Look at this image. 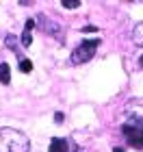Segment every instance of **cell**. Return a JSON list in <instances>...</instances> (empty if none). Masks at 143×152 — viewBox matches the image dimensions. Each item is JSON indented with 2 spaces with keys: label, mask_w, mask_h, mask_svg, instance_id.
<instances>
[{
  "label": "cell",
  "mask_w": 143,
  "mask_h": 152,
  "mask_svg": "<svg viewBox=\"0 0 143 152\" xmlns=\"http://www.w3.org/2000/svg\"><path fill=\"white\" fill-rule=\"evenodd\" d=\"M28 137L15 128H0V152H28Z\"/></svg>",
  "instance_id": "6da1fadb"
},
{
  "label": "cell",
  "mask_w": 143,
  "mask_h": 152,
  "mask_svg": "<svg viewBox=\"0 0 143 152\" xmlns=\"http://www.w3.org/2000/svg\"><path fill=\"white\" fill-rule=\"evenodd\" d=\"M121 133L132 148L143 150V117H128V122L121 126Z\"/></svg>",
  "instance_id": "7a4b0ae2"
},
{
  "label": "cell",
  "mask_w": 143,
  "mask_h": 152,
  "mask_svg": "<svg viewBox=\"0 0 143 152\" xmlns=\"http://www.w3.org/2000/svg\"><path fill=\"white\" fill-rule=\"evenodd\" d=\"M98 46H100V39H91V41H83V44H78V48H74L70 61H72V63H87V61L95 54Z\"/></svg>",
  "instance_id": "3957f363"
},
{
  "label": "cell",
  "mask_w": 143,
  "mask_h": 152,
  "mask_svg": "<svg viewBox=\"0 0 143 152\" xmlns=\"http://www.w3.org/2000/svg\"><path fill=\"white\" fill-rule=\"evenodd\" d=\"M35 24H37L44 33H48V35H54V33H59V31H61V26L54 22V20H50V18L46 15V13H39L37 20H35Z\"/></svg>",
  "instance_id": "277c9868"
},
{
  "label": "cell",
  "mask_w": 143,
  "mask_h": 152,
  "mask_svg": "<svg viewBox=\"0 0 143 152\" xmlns=\"http://www.w3.org/2000/svg\"><path fill=\"white\" fill-rule=\"evenodd\" d=\"M76 150V143L70 139H63V137H57V139L50 141V150L48 152H74Z\"/></svg>",
  "instance_id": "5b68a950"
},
{
  "label": "cell",
  "mask_w": 143,
  "mask_h": 152,
  "mask_svg": "<svg viewBox=\"0 0 143 152\" xmlns=\"http://www.w3.org/2000/svg\"><path fill=\"white\" fill-rule=\"evenodd\" d=\"M33 28H35V20H26V24H24V35H22V46L24 48H28L33 44Z\"/></svg>",
  "instance_id": "8992f818"
},
{
  "label": "cell",
  "mask_w": 143,
  "mask_h": 152,
  "mask_svg": "<svg viewBox=\"0 0 143 152\" xmlns=\"http://www.w3.org/2000/svg\"><path fill=\"white\" fill-rule=\"evenodd\" d=\"M0 80H2V85H9L11 83V70L7 63H0Z\"/></svg>",
  "instance_id": "52a82bcc"
},
{
  "label": "cell",
  "mask_w": 143,
  "mask_h": 152,
  "mask_svg": "<svg viewBox=\"0 0 143 152\" xmlns=\"http://www.w3.org/2000/svg\"><path fill=\"white\" fill-rule=\"evenodd\" d=\"M20 72H24V74H28L30 70H33V63H30V61L28 59H20Z\"/></svg>",
  "instance_id": "ba28073f"
},
{
  "label": "cell",
  "mask_w": 143,
  "mask_h": 152,
  "mask_svg": "<svg viewBox=\"0 0 143 152\" xmlns=\"http://www.w3.org/2000/svg\"><path fill=\"white\" fill-rule=\"evenodd\" d=\"M63 7L65 9H76V7H80V0H63Z\"/></svg>",
  "instance_id": "9c48e42d"
},
{
  "label": "cell",
  "mask_w": 143,
  "mask_h": 152,
  "mask_svg": "<svg viewBox=\"0 0 143 152\" xmlns=\"http://www.w3.org/2000/svg\"><path fill=\"white\" fill-rule=\"evenodd\" d=\"M7 46H9L11 50H15V52H17V41H15V37H13V35L7 37Z\"/></svg>",
  "instance_id": "30bf717a"
},
{
  "label": "cell",
  "mask_w": 143,
  "mask_h": 152,
  "mask_svg": "<svg viewBox=\"0 0 143 152\" xmlns=\"http://www.w3.org/2000/svg\"><path fill=\"white\" fill-rule=\"evenodd\" d=\"M54 122H57V124H63V113H54Z\"/></svg>",
  "instance_id": "8fae6325"
},
{
  "label": "cell",
  "mask_w": 143,
  "mask_h": 152,
  "mask_svg": "<svg viewBox=\"0 0 143 152\" xmlns=\"http://www.w3.org/2000/svg\"><path fill=\"white\" fill-rule=\"evenodd\" d=\"M95 31H98L95 26H85V28H83V33H95Z\"/></svg>",
  "instance_id": "7c38bea8"
},
{
  "label": "cell",
  "mask_w": 143,
  "mask_h": 152,
  "mask_svg": "<svg viewBox=\"0 0 143 152\" xmlns=\"http://www.w3.org/2000/svg\"><path fill=\"white\" fill-rule=\"evenodd\" d=\"M113 152H126V150H124V148H115Z\"/></svg>",
  "instance_id": "4fadbf2b"
},
{
  "label": "cell",
  "mask_w": 143,
  "mask_h": 152,
  "mask_svg": "<svg viewBox=\"0 0 143 152\" xmlns=\"http://www.w3.org/2000/svg\"><path fill=\"white\" fill-rule=\"evenodd\" d=\"M139 65H141V67H143V54H141V59H139Z\"/></svg>",
  "instance_id": "5bb4252c"
}]
</instances>
